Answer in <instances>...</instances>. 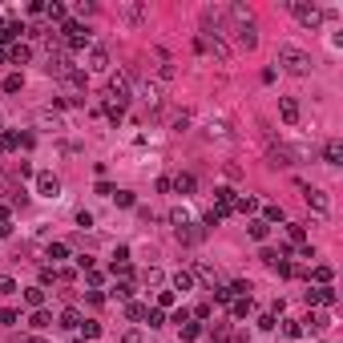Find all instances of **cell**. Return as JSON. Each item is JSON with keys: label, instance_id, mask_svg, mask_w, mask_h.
<instances>
[{"label": "cell", "instance_id": "cell-18", "mask_svg": "<svg viewBox=\"0 0 343 343\" xmlns=\"http://www.w3.org/2000/svg\"><path fill=\"white\" fill-rule=\"evenodd\" d=\"M41 130H53L57 134V130H65V121H61L57 113H41Z\"/></svg>", "mask_w": 343, "mask_h": 343}, {"label": "cell", "instance_id": "cell-16", "mask_svg": "<svg viewBox=\"0 0 343 343\" xmlns=\"http://www.w3.org/2000/svg\"><path fill=\"white\" fill-rule=\"evenodd\" d=\"M327 323H331V319L323 315V311H319V315H307V331H315V335H319V331H327Z\"/></svg>", "mask_w": 343, "mask_h": 343}, {"label": "cell", "instance_id": "cell-6", "mask_svg": "<svg viewBox=\"0 0 343 343\" xmlns=\"http://www.w3.org/2000/svg\"><path fill=\"white\" fill-rule=\"evenodd\" d=\"M117 16L126 20V24H141V20L149 16V8H145V4H121V8H117Z\"/></svg>", "mask_w": 343, "mask_h": 343}, {"label": "cell", "instance_id": "cell-3", "mask_svg": "<svg viewBox=\"0 0 343 343\" xmlns=\"http://www.w3.org/2000/svg\"><path fill=\"white\" fill-rule=\"evenodd\" d=\"M303 198H307V206L315 210L319 218H331V198H327V190H311V186H303Z\"/></svg>", "mask_w": 343, "mask_h": 343}, {"label": "cell", "instance_id": "cell-35", "mask_svg": "<svg viewBox=\"0 0 343 343\" xmlns=\"http://www.w3.org/2000/svg\"><path fill=\"white\" fill-rule=\"evenodd\" d=\"M331 274H335V271H331L327 263H323V267H315V278H319V283H331Z\"/></svg>", "mask_w": 343, "mask_h": 343}, {"label": "cell", "instance_id": "cell-29", "mask_svg": "<svg viewBox=\"0 0 343 343\" xmlns=\"http://www.w3.org/2000/svg\"><path fill=\"white\" fill-rule=\"evenodd\" d=\"M263 222L271 226V222H283V206H267V218H263Z\"/></svg>", "mask_w": 343, "mask_h": 343}, {"label": "cell", "instance_id": "cell-15", "mask_svg": "<svg viewBox=\"0 0 343 343\" xmlns=\"http://www.w3.org/2000/svg\"><path fill=\"white\" fill-rule=\"evenodd\" d=\"M214 198L222 202V210H234V190H230V186H218V190H214Z\"/></svg>", "mask_w": 343, "mask_h": 343}, {"label": "cell", "instance_id": "cell-30", "mask_svg": "<svg viewBox=\"0 0 343 343\" xmlns=\"http://www.w3.org/2000/svg\"><path fill=\"white\" fill-rule=\"evenodd\" d=\"M158 283H162V271L149 267V271H145V287H158Z\"/></svg>", "mask_w": 343, "mask_h": 343}, {"label": "cell", "instance_id": "cell-19", "mask_svg": "<svg viewBox=\"0 0 343 343\" xmlns=\"http://www.w3.org/2000/svg\"><path fill=\"white\" fill-rule=\"evenodd\" d=\"M28 323H33L37 331H45V327L53 323V315H49V311H41V307H37V311H33V319H28Z\"/></svg>", "mask_w": 343, "mask_h": 343}, {"label": "cell", "instance_id": "cell-37", "mask_svg": "<svg viewBox=\"0 0 343 343\" xmlns=\"http://www.w3.org/2000/svg\"><path fill=\"white\" fill-rule=\"evenodd\" d=\"M77 226H85V230L93 226V214H89V210H77Z\"/></svg>", "mask_w": 343, "mask_h": 343}, {"label": "cell", "instance_id": "cell-32", "mask_svg": "<svg viewBox=\"0 0 343 343\" xmlns=\"http://www.w3.org/2000/svg\"><path fill=\"white\" fill-rule=\"evenodd\" d=\"M77 323H81L77 311H65V315H61V327H77Z\"/></svg>", "mask_w": 343, "mask_h": 343}, {"label": "cell", "instance_id": "cell-22", "mask_svg": "<svg viewBox=\"0 0 343 343\" xmlns=\"http://www.w3.org/2000/svg\"><path fill=\"white\" fill-rule=\"evenodd\" d=\"M20 89H24V77L20 73H8L4 77V93H20Z\"/></svg>", "mask_w": 343, "mask_h": 343}, {"label": "cell", "instance_id": "cell-7", "mask_svg": "<svg viewBox=\"0 0 343 343\" xmlns=\"http://www.w3.org/2000/svg\"><path fill=\"white\" fill-rule=\"evenodd\" d=\"M105 69H109V53L101 45H93L89 49V73H105Z\"/></svg>", "mask_w": 343, "mask_h": 343}, {"label": "cell", "instance_id": "cell-8", "mask_svg": "<svg viewBox=\"0 0 343 343\" xmlns=\"http://www.w3.org/2000/svg\"><path fill=\"white\" fill-rule=\"evenodd\" d=\"M323 162H327V166H343V141H339V137H331V141L323 145Z\"/></svg>", "mask_w": 343, "mask_h": 343}, {"label": "cell", "instance_id": "cell-9", "mask_svg": "<svg viewBox=\"0 0 343 343\" xmlns=\"http://www.w3.org/2000/svg\"><path fill=\"white\" fill-rule=\"evenodd\" d=\"M278 113H283L287 126H295V121H299V101L295 97H278Z\"/></svg>", "mask_w": 343, "mask_h": 343}, {"label": "cell", "instance_id": "cell-11", "mask_svg": "<svg viewBox=\"0 0 343 343\" xmlns=\"http://www.w3.org/2000/svg\"><path fill=\"white\" fill-rule=\"evenodd\" d=\"M206 137H210V141H230L226 121H210V126H206Z\"/></svg>", "mask_w": 343, "mask_h": 343}, {"label": "cell", "instance_id": "cell-12", "mask_svg": "<svg viewBox=\"0 0 343 343\" xmlns=\"http://www.w3.org/2000/svg\"><path fill=\"white\" fill-rule=\"evenodd\" d=\"M198 274L206 278L210 287H222V274H218V267H210V263H198Z\"/></svg>", "mask_w": 343, "mask_h": 343}, {"label": "cell", "instance_id": "cell-34", "mask_svg": "<svg viewBox=\"0 0 343 343\" xmlns=\"http://www.w3.org/2000/svg\"><path fill=\"white\" fill-rule=\"evenodd\" d=\"M214 299H218V303H230L234 291H230V287H214Z\"/></svg>", "mask_w": 343, "mask_h": 343}, {"label": "cell", "instance_id": "cell-21", "mask_svg": "<svg viewBox=\"0 0 343 343\" xmlns=\"http://www.w3.org/2000/svg\"><path fill=\"white\" fill-rule=\"evenodd\" d=\"M174 190H178V194H190V190H194V178H190V174H178V178H174Z\"/></svg>", "mask_w": 343, "mask_h": 343}, {"label": "cell", "instance_id": "cell-33", "mask_svg": "<svg viewBox=\"0 0 343 343\" xmlns=\"http://www.w3.org/2000/svg\"><path fill=\"white\" fill-rule=\"evenodd\" d=\"M126 315H130V319H145V307H141V303H130Z\"/></svg>", "mask_w": 343, "mask_h": 343}, {"label": "cell", "instance_id": "cell-20", "mask_svg": "<svg viewBox=\"0 0 343 343\" xmlns=\"http://www.w3.org/2000/svg\"><path fill=\"white\" fill-rule=\"evenodd\" d=\"M234 210L238 214H255L259 210V198H234Z\"/></svg>", "mask_w": 343, "mask_h": 343}, {"label": "cell", "instance_id": "cell-17", "mask_svg": "<svg viewBox=\"0 0 343 343\" xmlns=\"http://www.w3.org/2000/svg\"><path fill=\"white\" fill-rule=\"evenodd\" d=\"M246 230H251V238H259V242H263V238L271 234V226L263 222V218H255V222H246Z\"/></svg>", "mask_w": 343, "mask_h": 343}, {"label": "cell", "instance_id": "cell-38", "mask_svg": "<svg viewBox=\"0 0 343 343\" xmlns=\"http://www.w3.org/2000/svg\"><path fill=\"white\" fill-rule=\"evenodd\" d=\"M8 234H12V226H8V222H0V238H8Z\"/></svg>", "mask_w": 343, "mask_h": 343}, {"label": "cell", "instance_id": "cell-26", "mask_svg": "<svg viewBox=\"0 0 343 343\" xmlns=\"http://www.w3.org/2000/svg\"><path fill=\"white\" fill-rule=\"evenodd\" d=\"M65 255H69V246H65V242H53V246H49V259H53V263H61Z\"/></svg>", "mask_w": 343, "mask_h": 343}, {"label": "cell", "instance_id": "cell-28", "mask_svg": "<svg viewBox=\"0 0 343 343\" xmlns=\"http://www.w3.org/2000/svg\"><path fill=\"white\" fill-rule=\"evenodd\" d=\"M198 335H202V327H198V323H182V339H186V343L198 339Z\"/></svg>", "mask_w": 343, "mask_h": 343}, {"label": "cell", "instance_id": "cell-31", "mask_svg": "<svg viewBox=\"0 0 343 343\" xmlns=\"http://www.w3.org/2000/svg\"><path fill=\"white\" fill-rule=\"evenodd\" d=\"M145 327L158 331V327H162V311H145Z\"/></svg>", "mask_w": 343, "mask_h": 343}, {"label": "cell", "instance_id": "cell-1", "mask_svg": "<svg viewBox=\"0 0 343 343\" xmlns=\"http://www.w3.org/2000/svg\"><path fill=\"white\" fill-rule=\"evenodd\" d=\"M278 65H283L287 73H295V77H307L311 73V57L299 45H278Z\"/></svg>", "mask_w": 343, "mask_h": 343}, {"label": "cell", "instance_id": "cell-13", "mask_svg": "<svg viewBox=\"0 0 343 343\" xmlns=\"http://www.w3.org/2000/svg\"><path fill=\"white\" fill-rule=\"evenodd\" d=\"M238 41H242L246 49H255V45H259V33H255V24H238Z\"/></svg>", "mask_w": 343, "mask_h": 343}, {"label": "cell", "instance_id": "cell-27", "mask_svg": "<svg viewBox=\"0 0 343 343\" xmlns=\"http://www.w3.org/2000/svg\"><path fill=\"white\" fill-rule=\"evenodd\" d=\"M287 238L299 242V246H307V230H303V226H287Z\"/></svg>", "mask_w": 343, "mask_h": 343}, {"label": "cell", "instance_id": "cell-23", "mask_svg": "<svg viewBox=\"0 0 343 343\" xmlns=\"http://www.w3.org/2000/svg\"><path fill=\"white\" fill-rule=\"evenodd\" d=\"M170 222H174V226H186V222H190V210H186V206L170 210Z\"/></svg>", "mask_w": 343, "mask_h": 343}, {"label": "cell", "instance_id": "cell-4", "mask_svg": "<svg viewBox=\"0 0 343 343\" xmlns=\"http://www.w3.org/2000/svg\"><path fill=\"white\" fill-rule=\"evenodd\" d=\"M105 97H109V101L121 109V105L130 101V77H121V73H117V77H109V89H105Z\"/></svg>", "mask_w": 343, "mask_h": 343}, {"label": "cell", "instance_id": "cell-5", "mask_svg": "<svg viewBox=\"0 0 343 343\" xmlns=\"http://www.w3.org/2000/svg\"><path fill=\"white\" fill-rule=\"evenodd\" d=\"M37 194H41V198H61V178L49 174V170L37 174Z\"/></svg>", "mask_w": 343, "mask_h": 343}, {"label": "cell", "instance_id": "cell-25", "mask_svg": "<svg viewBox=\"0 0 343 343\" xmlns=\"http://www.w3.org/2000/svg\"><path fill=\"white\" fill-rule=\"evenodd\" d=\"M24 299L33 303V307H41V303H45V287H28V291H24Z\"/></svg>", "mask_w": 343, "mask_h": 343}, {"label": "cell", "instance_id": "cell-24", "mask_svg": "<svg viewBox=\"0 0 343 343\" xmlns=\"http://www.w3.org/2000/svg\"><path fill=\"white\" fill-rule=\"evenodd\" d=\"M8 57L16 61V65H24V61H28V57H33V49H28V45H16V49H12Z\"/></svg>", "mask_w": 343, "mask_h": 343}, {"label": "cell", "instance_id": "cell-10", "mask_svg": "<svg viewBox=\"0 0 343 343\" xmlns=\"http://www.w3.org/2000/svg\"><path fill=\"white\" fill-rule=\"evenodd\" d=\"M307 303H323V307H331V303H335V291H331V287H315V291H307Z\"/></svg>", "mask_w": 343, "mask_h": 343}, {"label": "cell", "instance_id": "cell-14", "mask_svg": "<svg viewBox=\"0 0 343 343\" xmlns=\"http://www.w3.org/2000/svg\"><path fill=\"white\" fill-rule=\"evenodd\" d=\"M194 287V271H178L174 274V291H190Z\"/></svg>", "mask_w": 343, "mask_h": 343}, {"label": "cell", "instance_id": "cell-2", "mask_svg": "<svg viewBox=\"0 0 343 343\" xmlns=\"http://www.w3.org/2000/svg\"><path fill=\"white\" fill-rule=\"evenodd\" d=\"M287 8H291V12H295V20H299V24H307V28H319V20H323V12H319L315 4H307V0H291Z\"/></svg>", "mask_w": 343, "mask_h": 343}, {"label": "cell", "instance_id": "cell-36", "mask_svg": "<svg viewBox=\"0 0 343 343\" xmlns=\"http://www.w3.org/2000/svg\"><path fill=\"white\" fill-rule=\"evenodd\" d=\"M283 331H287V335H291V339H299V335H303V327H299V323H295V319H287V323H283Z\"/></svg>", "mask_w": 343, "mask_h": 343}]
</instances>
